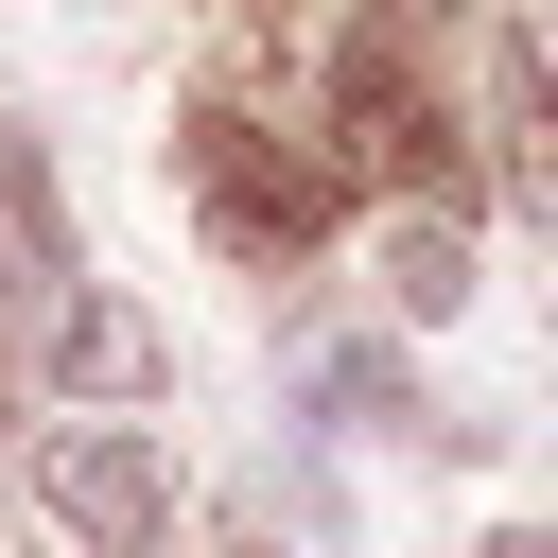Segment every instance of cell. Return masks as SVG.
Segmentation results:
<instances>
[{"instance_id": "3", "label": "cell", "mask_w": 558, "mask_h": 558, "mask_svg": "<svg viewBox=\"0 0 558 558\" xmlns=\"http://www.w3.org/2000/svg\"><path fill=\"white\" fill-rule=\"evenodd\" d=\"M52 523H70V541H105V558H157V523H174V471H157V436H122V418L52 436Z\"/></svg>"}, {"instance_id": "4", "label": "cell", "mask_w": 558, "mask_h": 558, "mask_svg": "<svg viewBox=\"0 0 558 558\" xmlns=\"http://www.w3.org/2000/svg\"><path fill=\"white\" fill-rule=\"evenodd\" d=\"M314 418H349V436H436V453H506V418H436L384 349H314Z\"/></svg>"}, {"instance_id": "1", "label": "cell", "mask_w": 558, "mask_h": 558, "mask_svg": "<svg viewBox=\"0 0 558 558\" xmlns=\"http://www.w3.org/2000/svg\"><path fill=\"white\" fill-rule=\"evenodd\" d=\"M192 192H209V227H227L244 262H296V244H331V209H349V174H331V157H279L244 105H192Z\"/></svg>"}, {"instance_id": "7", "label": "cell", "mask_w": 558, "mask_h": 558, "mask_svg": "<svg viewBox=\"0 0 558 558\" xmlns=\"http://www.w3.org/2000/svg\"><path fill=\"white\" fill-rule=\"evenodd\" d=\"M488 157H506V192H541V52L523 35L488 52Z\"/></svg>"}, {"instance_id": "5", "label": "cell", "mask_w": 558, "mask_h": 558, "mask_svg": "<svg viewBox=\"0 0 558 558\" xmlns=\"http://www.w3.org/2000/svg\"><path fill=\"white\" fill-rule=\"evenodd\" d=\"M52 366H70V401H157V384H174V349H157V331H140L122 296H70Z\"/></svg>"}, {"instance_id": "2", "label": "cell", "mask_w": 558, "mask_h": 558, "mask_svg": "<svg viewBox=\"0 0 558 558\" xmlns=\"http://www.w3.org/2000/svg\"><path fill=\"white\" fill-rule=\"evenodd\" d=\"M331 140H349V174H401V192H436V174H453V140H436V105H418V35H401V17H349V52H331Z\"/></svg>"}, {"instance_id": "8", "label": "cell", "mask_w": 558, "mask_h": 558, "mask_svg": "<svg viewBox=\"0 0 558 558\" xmlns=\"http://www.w3.org/2000/svg\"><path fill=\"white\" fill-rule=\"evenodd\" d=\"M488 558H558V541H541V523H506V541H488Z\"/></svg>"}, {"instance_id": "6", "label": "cell", "mask_w": 558, "mask_h": 558, "mask_svg": "<svg viewBox=\"0 0 558 558\" xmlns=\"http://www.w3.org/2000/svg\"><path fill=\"white\" fill-rule=\"evenodd\" d=\"M384 296H401L418 331L471 314V227H453V209H401V227H384Z\"/></svg>"}]
</instances>
